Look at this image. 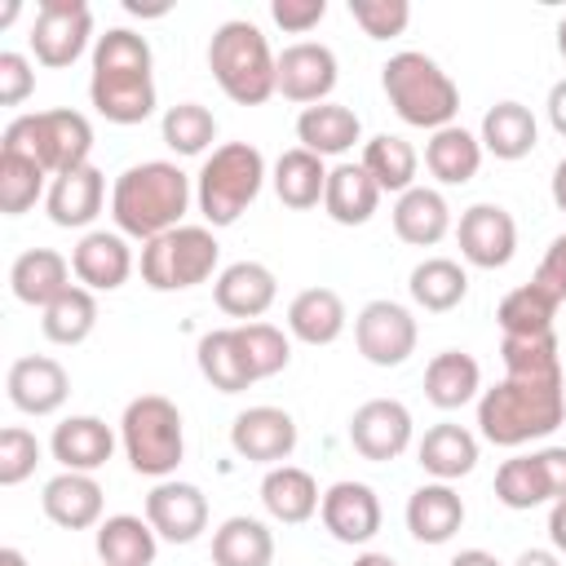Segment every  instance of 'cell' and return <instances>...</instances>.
Here are the masks:
<instances>
[{"mask_svg": "<svg viewBox=\"0 0 566 566\" xmlns=\"http://www.w3.org/2000/svg\"><path fill=\"white\" fill-rule=\"evenodd\" d=\"M566 420V376L548 371H504L495 389L478 398V429L495 447H522L548 438Z\"/></svg>", "mask_w": 566, "mask_h": 566, "instance_id": "6da1fadb", "label": "cell"}, {"mask_svg": "<svg viewBox=\"0 0 566 566\" xmlns=\"http://www.w3.org/2000/svg\"><path fill=\"white\" fill-rule=\"evenodd\" d=\"M88 97L102 119L111 124H142L155 111V80H150V44L128 27H111L93 44V80Z\"/></svg>", "mask_w": 566, "mask_h": 566, "instance_id": "7a4b0ae2", "label": "cell"}, {"mask_svg": "<svg viewBox=\"0 0 566 566\" xmlns=\"http://www.w3.org/2000/svg\"><path fill=\"white\" fill-rule=\"evenodd\" d=\"M186 208H190V177L168 159H146L115 177L111 217H115L119 234H128V239L150 243V239L177 230Z\"/></svg>", "mask_w": 566, "mask_h": 566, "instance_id": "3957f363", "label": "cell"}, {"mask_svg": "<svg viewBox=\"0 0 566 566\" xmlns=\"http://www.w3.org/2000/svg\"><path fill=\"white\" fill-rule=\"evenodd\" d=\"M380 84H385V97L389 106L398 111L402 124L411 128H447L460 111V88L455 80L429 57V53H416V49H402L394 53L385 66H380Z\"/></svg>", "mask_w": 566, "mask_h": 566, "instance_id": "277c9868", "label": "cell"}, {"mask_svg": "<svg viewBox=\"0 0 566 566\" xmlns=\"http://www.w3.org/2000/svg\"><path fill=\"white\" fill-rule=\"evenodd\" d=\"M274 66L279 57L270 53V40L256 22L230 18L208 40V71L221 84V93L239 106H261L274 93Z\"/></svg>", "mask_w": 566, "mask_h": 566, "instance_id": "5b68a950", "label": "cell"}, {"mask_svg": "<svg viewBox=\"0 0 566 566\" xmlns=\"http://www.w3.org/2000/svg\"><path fill=\"white\" fill-rule=\"evenodd\" d=\"M0 150H18L31 155L49 177L75 172L88 164L93 150V124L80 111H35V115H18L4 137Z\"/></svg>", "mask_w": 566, "mask_h": 566, "instance_id": "8992f818", "label": "cell"}, {"mask_svg": "<svg viewBox=\"0 0 566 566\" xmlns=\"http://www.w3.org/2000/svg\"><path fill=\"white\" fill-rule=\"evenodd\" d=\"M195 195H199V212L208 226H234L243 217V208L261 195V181H265V159L256 146L248 142H226L217 146L199 177H195Z\"/></svg>", "mask_w": 566, "mask_h": 566, "instance_id": "52a82bcc", "label": "cell"}, {"mask_svg": "<svg viewBox=\"0 0 566 566\" xmlns=\"http://www.w3.org/2000/svg\"><path fill=\"white\" fill-rule=\"evenodd\" d=\"M119 438H124V455L137 473L146 478H168L181 455H186V429H181V411L177 402H168L164 394H142L124 407L119 420Z\"/></svg>", "mask_w": 566, "mask_h": 566, "instance_id": "ba28073f", "label": "cell"}, {"mask_svg": "<svg viewBox=\"0 0 566 566\" xmlns=\"http://www.w3.org/2000/svg\"><path fill=\"white\" fill-rule=\"evenodd\" d=\"M217 256H221V243L212 226H177L142 248V283L155 292H186L212 279Z\"/></svg>", "mask_w": 566, "mask_h": 566, "instance_id": "9c48e42d", "label": "cell"}, {"mask_svg": "<svg viewBox=\"0 0 566 566\" xmlns=\"http://www.w3.org/2000/svg\"><path fill=\"white\" fill-rule=\"evenodd\" d=\"M93 35V9L84 0H44L35 9V27H31V53L40 66L57 71L71 66Z\"/></svg>", "mask_w": 566, "mask_h": 566, "instance_id": "30bf717a", "label": "cell"}, {"mask_svg": "<svg viewBox=\"0 0 566 566\" xmlns=\"http://www.w3.org/2000/svg\"><path fill=\"white\" fill-rule=\"evenodd\" d=\"M416 318L398 301H367L354 318V345L371 367H402L416 354Z\"/></svg>", "mask_w": 566, "mask_h": 566, "instance_id": "8fae6325", "label": "cell"}, {"mask_svg": "<svg viewBox=\"0 0 566 566\" xmlns=\"http://www.w3.org/2000/svg\"><path fill=\"white\" fill-rule=\"evenodd\" d=\"M460 256L478 270H504L517 252V221L500 203H473L460 212Z\"/></svg>", "mask_w": 566, "mask_h": 566, "instance_id": "7c38bea8", "label": "cell"}, {"mask_svg": "<svg viewBox=\"0 0 566 566\" xmlns=\"http://www.w3.org/2000/svg\"><path fill=\"white\" fill-rule=\"evenodd\" d=\"M332 88H336V53L327 44L301 40L279 53L274 93H283L287 102H301V106H318V102H327Z\"/></svg>", "mask_w": 566, "mask_h": 566, "instance_id": "4fadbf2b", "label": "cell"}, {"mask_svg": "<svg viewBox=\"0 0 566 566\" xmlns=\"http://www.w3.org/2000/svg\"><path fill=\"white\" fill-rule=\"evenodd\" d=\"M349 442L363 460H398L411 447V411L398 398H371L349 416Z\"/></svg>", "mask_w": 566, "mask_h": 566, "instance_id": "5bb4252c", "label": "cell"}, {"mask_svg": "<svg viewBox=\"0 0 566 566\" xmlns=\"http://www.w3.org/2000/svg\"><path fill=\"white\" fill-rule=\"evenodd\" d=\"M146 522L155 526L159 539H168V544H190V539H199L203 526H208V500H203V491H199L195 482H172V478H164V482H155L150 495H146Z\"/></svg>", "mask_w": 566, "mask_h": 566, "instance_id": "9a60e30c", "label": "cell"}, {"mask_svg": "<svg viewBox=\"0 0 566 566\" xmlns=\"http://www.w3.org/2000/svg\"><path fill=\"white\" fill-rule=\"evenodd\" d=\"M230 447L252 464H283L296 451V420L283 407H248L230 424Z\"/></svg>", "mask_w": 566, "mask_h": 566, "instance_id": "2e32d148", "label": "cell"}, {"mask_svg": "<svg viewBox=\"0 0 566 566\" xmlns=\"http://www.w3.org/2000/svg\"><path fill=\"white\" fill-rule=\"evenodd\" d=\"M4 389H9V402L27 416H53L66 394H71V376L57 358H44V354H27L9 367L4 376Z\"/></svg>", "mask_w": 566, "mask_h": 566, "instance_id": "e0dca14e", "label": "cell"}, {"mask_svg": "<svg viewBox=\"0 0 566 566\" xmlns=\"http://www.w3.org/2000/svg\"><path fill=\"white\" fill-rule=\"evenodd\" d=\"M323 526L340 544H367L380 531V500L367 482H332L323 491Z\"/></svg>", "mask_w": 566, "mask_h": 566, "instance_id": "ac0fdd59", "label": "cell"}, {"mask_svg": "<svg viewBox=\"0 0 566 566\" xmlns=\"http://www.w3.org/2000/svg\"><path fill=\"white\" fill-rule=\"evenodd\" d=\"M212 296H217V310L230 314V318H243V323H256L274 296H279V279L270 265L261 261H234L217 274L212 283Z\"/></svg>", "mask_w": 566, "mask_h": 566, "instance_id": "d6986e66", "label": "cell"}, {"mask_svg": "<svg viewBox=\"0 0 566 566\" xmlns=\"http://www.w3.org/2000/svg\"><path fill=\"white\" fill-rule=\"evenodd\" d=\"M71 270H75L80 287H88V292H115L133 274V252H128V243H124L119 230H88L75 243V252H71Z\"/></svg>", "mask_w": 566, "mask_h": 566, "instance_id": "ffe728a7", "label": "cell"}, {"mask_svg": "<svg viewBox=\"0 0 566 566\" xmlns=\"http://www.w3.org/2000/svg\"><path fill=\"white\" fill-rule=\"evenodd\" d=\"M44 517L62 531H88L102 526V486L93 482V473H71L62 469L57 478L44 482Z\"/></svg>", "mask_w": 566, "mask_h": 566, "instance_id": "44dd1931", "label": "cell"}, {"mask_svg": "<svg viewBox=\"0 0 566 566\" xmlns=\"http://www.w3.org/2000/svg\"><path fill=\"white\" fill-rule=\"evenodd\" d=\"M102 199H106V177L84 164L75 172H62L49 181V195H44V208H49V221L62 226V230H80L88 226L97 212H102Z\"/></svg>", "mask_w": 566, "mask_h": 566, "instance_id": "7402d4cb", "label": "cell"}, {"mask_svg": "<svg viewBox=\"0 0 566 566\" xmlns=\"http://www.w3.org/2000/svg\"><path fill=\"white\" fill-rule=\"evenodd\" d=\"M49 451H53V460H57L62 469H71V473H93V469H102V464L111 460L115 433H111V424L97 420V416H66V420L53 429Z\"/></svg>", "mask_w": 566, "mask_h": 566, "instance_id": "603a6c76", "label": "cell"}, {"mask_svg": "<svg viewBox=\"0 0 566 566\" xmlns=\"http://www.w3.org/2000/svg\"><path fill=\"white\" fill-rule=\"evenodd\" d=\"M464 526V500L451 491V482H424L407 500V531L420 544H447Z\"/></svg>", "mask_w": 566, "mask_h": 566, "instance_id": "cb8c5ba5", "label": "cell"}, {"mask_svg": "<svg viewBox=\"0 0 566 566\" xmlns=\"http://www.w3.org/2000/svg\"><path fill=\"white\" fill-rule=\"evenodd\" d=\"M71 265H66V256L62 252H53V248H31V252H22L13 265H9V287H13V296L22 301V305H53L66 287H71Z\"/></svg>", "mask_w": 566, "mask_h": 566, "instance_id": "d4e9b609", "label": "cell"}, {"mask_svg": "<svg viewBox=\"0 0 566 566\" xmlns=\"http://www.w3.org/2000/svg\"><path fill=\"white\" fill-rule=\"evenodd\" d=\"M261 504H265V513H270L274 522L301 526V522H310V517L318 513L323 495H318V482H314L305 469H296V464H274V469L261 478Z\"/></svg>", "mask_w": 566, "mask_h": 566, "instance_id": "484cf974", "label": "cell"}, {"mask_svg": "<svg viewBox=\"0 0 566 566\" xmlns=\"http://www.w3.org/2000/svg\"><path fill=\"white\" fill-rule=\"evenodd\" d=\"M380 203V186L371 181V172L363 164H336L327 168V190H323V208L336 226H367L371 212Z\"/></svg>", "mask_w": 566, "mask_h": 566, "instance_id": "4316f807", "label": "cell"}, {"mask_svg": "<svg viewBox=\"0 0 566 566\" xmlns=\"http://www.w3.org/2000/svg\"><path fill=\"white\" fill-rule=\"evenodd\" d=\"M358 137H363V124H358V115H354L349 106H340V102H318V106H305V111L296 115V142H301L305 150H314L318 159L345 155Z\"/></svg>", "mask_w": 566, "mask_h": 566, "instance_id": "83f0119b", "label": "cell"}, {"mask_svg": "<svg viewBox=\"0 0 566 566\" xmlns=\"http://www.w3.org/2000/svg\"><path fill=\"white\" fill-rule=\"evenodd\" d=\"M478 389H482V367H478L473 354H464V349H442V354L429 358V367H424V398H429L433 407L455 411V407L473 402Z\"/></svg>", "mask_w": 566, "mask_h": 566, "instance_id": "f1b7e54d", "label": "cell"}, {"mask_svg": "<svg viewBox=\"0 0 566 566\" xmlns=\"http://www.w3.org/2000/svg\"><path fill=\"white\" fill-rule=\"evenodd\" d=\"M451 230V208L438 190L429 186H411L407 195H398L394 203V234L411 248H433L442 234Z\"/></svg>", "mask_w": 566, "mask_h": 566, "instance_id": "f546056e", "label": "cell"}, {"mask_svg": "<svg viewBox=\"0 0 566 566\" xmlns=\"http://www.w3.org/2000/svg\"><path fill=\"white\" fill-rule=\"evenodd\" d=\"M345 301L332 287H305L287 305V332L305 345H332L345 332Z\"/></svg>", "mask_w": 566, "mask_h": 566, "instance_id": "4dcf8cb0", "label": "cell"}, {"mask_svg": "<svg viewBox=\"0 0 566 566\" xmlns=\"http://www.w3.org/2000/svg\"><path fill=\"white\" fill-rule=\"evenodd\" d=\"M539 142V124L531 115V106L522 102H495L482 115V150H491L495 159H526Z\"/></svg>", "mask_w": 566, "mask_h": 566, "instance_id": "1f68e13d", "label": "cell"}, {"mask_svg": "<svg viewBox=\"0 0 566 566\" xmlns=\"http://www.w3.org/2000/svg\"><path fill=\"white\" fill-rule=\"evenodd\" d=\"M424 168L442 181V186H464L478 177L482 168V137H473L469 128L460 124H447L429 137L424 146Z\"/></svg>", "mask_w": 566, "mask_h": 566, "instance_id": "d6a6232c", "label": "cell"}, {"mask_svg": "<svg viewBox=\"0 0 566 566\" xmlns=\"http://www.w3.org/2000/svg\"><path fill=\"white\" fill-rule=\"evenodd\" d=\"M416 455H420V469L424 473H433L438 482H455V478L473 473V464H478V438L464 424H433L420 438Z\"/></svg>", "mask_w": 566, "mask_h": 566, "instance_id": "836d02e7", "label": "cell"}, {"mask_svg": "<svg viewBox=\"0 0 566 566\" xmlns=\"http://www.w3.org/2000/svg\"><path fill=\"white\" fill-rule=\"evenodd\" d=\"M155 526L133 513H115L97 526V557L102 566H150L155 562Z\"/></svg>", "mask_w": 566, "mask_h": 566, "instance_id": "e575fe53", "label": "cell"}, {"mask_svg": "<svg viewBox=\"0 0 566 566\" xmlns=\"http://www.w3.org/2000/svg\"><path fill=\"white\" fill-rule=\"evenodd\" d=\"M323 190H327V168H323V159L314 150L292 146V150H283L274 159V195H279V203L305 212V208H314L323 199Z\"/></svg>", "mask_w": 566, "mask_h": 566, "instance_id": "d590c367", "label": "cell"}, {"mask_svg": "<svg viewBox=\"0 0 566 566\" xmlns=\"http://www.w3.org/2000/svg\"><path fill=\"white\" fill-rule=\"evenodd\" d=\"M274 562V535L256 517H226L212 535V566H270Z\"/></svg>", "mask_w": 566, "mask_h": 566, "instance_id": "8d00e7d4", "label": "cell"}, {"mask_svg": "<svg viewBox=\"0 0 566 566\" xmlns=\"http://www.w3.org/2000/svg\"><path fill=\"white\" fill-rule=\"evenodd\" d=\"M195 354H199V371H203V380H208L212 389L239 394V389L256 385V376H252V367H248V358H243V349H239V340H234V327L203 332Z\"/></svg>", "mask_w": 566, "mask_h": 566, "instance_id": "74e56055", "label": "cell"}, {"mask_svg": "<svg viewBox=\"0 0 566 566\" xmlns=\"http://www.w3.org/2000/svg\"><path fill=\"white\" fill-rule=\"evenodd\" d=\"M411 301L420 305V310H429V314H447V310H455L460 301H464V292H469V274H464V265L460 261H451V256H429V261H420L416 270H411Z\"/></svg>", "mask_w": 566, "mask_h": 566, "instance_id": "f35d334b", "label": "cell"}, {"mask_svg": "<svg viewBox=\"0 0 566 566\" xmlns=\"http://www.w3.org/2000/svg\"><path fill=\"white\" fill-rule=\"evenodd\" d=\"M363 168L371 172V181L380 186V195H385V190L407 195V190L416 186L420 155L411 150L407 137H398V133H380V137H371V142L363 146Z\"/></svg>", "mask_w": 566, "mask_h": 566, "instance_id": "ab89813d", "label": "cell"}, {"mask_svg": "<svg viewBox=\"0 0 566 566\" xmlns=\"http://www.w3.org/2000/svg\"><path fill=\"white\" fill-rule=\"evenodd\" d=\"M495 500L504 509H535V504H553V486H548V473L539 464V451L531 455H513L495 469Z\"/></svg>", "mask_w": 566, "mask_h": 566, "instance_id": "60d3db41", "label": "cell"}, {"mask_svg": "<svg viewBox=\"0 0 566 566\" xmlns=\"http://www.w3.org/2000/svg\"><path fill=\"white\" fill-rule=\"evenodd\" d=\"M557 305H562V301L548 296L539 283H522V287H513V292L500 301L495 318H500V332H504V336H544V332H553Z\"/></svg>", "mask_w": 566, "mask_h": 566, "instance_id": "b9f144b4", "label": "cell"}, {"mask_svg": "<svg viewBox=\"0 0 566 566\" xmlns=\"http://www.w3.org/2000/svg\"><path fill=\"white\" fill-rule=\"evenodd\" d=\"M44 336L53 345H80L88 340V332L97 327V296L80 283H71L53 305H44V318H40Z\"/></svg>", "mask_w": 566, "mask_h": 566, "instance_id": "7bdbcfd3", "label": "cell"}, {"mask_svg": "<svg viewBox=\"0 0 566 566\" xmlns=\"http://www.w3.org/2000/svg\"><path fill=\"white\" fill-rule=\"evenodd\" d=\"M44 168L31 159V155H18V150H0V212L4 217H22L27 208H35L44 190Z\"/></svg>", "mask_w": 566, "mask_h": 566, "instance_id": "ee69618b", "label": "cell"}, {"mask_svg": "<svg viewBox=\"0 0 566 566\" xmlns=\"http://www.w3.org/2000/svg\"><path fill=\"white\" fill-rule=\"evenodd\" d=\"M164 142L177 155H203L217 142V119L199 102H177L164 111Z\"/></svg>", "mask_w": 566, "mask_h": 566, "instance_id": "f6af8a7d", "label": "cell"}, {"mask_svg": "<svg viewBox=\"0 0 566 566\" xmlns=\"http://www.w3.org/2000/svg\"><path fill=\"white\" fill-rule=\"evenodd\" d=\"M234 340H239V349H243V358H248V367H252L256 380L283 371L287 358H292L287 336H283L274 323H261V318H256V323H239V327H234Z\"/></svg>", "mask_w": 566, "mask_h": 566, "instance_id": "bcb514c9", "label": "cell"}, {"mask_svg": "<svg viewBox=\"0 0 566 566\" xmlns=\"http://www.w3.org/2000/svg\"><path fill=\"white\" fill-rule=\"evenodd\" d=\"M35 464H40V442H35V433L22 429V424L0 429V486L27 482V478L35 473Z\"/></svg>", "mask_w": 566, "mask_h": 566, "instance_id": "7dc6e473", "label": "cell"}, {"mask_svg": "<svg viewBox=\"0 0 566 566\" xmlns=\"http://www.w3.org/2000/svg\"><path fill=\"white\" fill-rule=\"evenodd\" d=\"M349 18L363 27V35H371V40H394V35L407 31L411 4H407V0H349Z\"/></svg>", "mask_w": 566, "mask_h": 566, "instance_id": "c3c4849f", "label": "cell"}, {"mask_svg": "<svg viewBox=\"0 0 566 566\" xmlns=\"http://www.w3.org/2000/svg\"><path fill=\"white\" fill-rule=\"evenodd\" d=\"M31 88H35V71H31L27 53L4 49V53H0V102H4V106H18V102L31 97Z\"/></svg>", "mask_w": 566, "mask_h": 566, "instance_id": "681fc988", "label": "cell"}, {"mask_svg": "<svg viewBox=\"0 0 566 566\" xmlns=\"http://www.w3.org/2000/svg\"><path fill=\"white\" fill-rule=\"evenodd\" d=\"M270 18L283 31L305 35V31H314L327 18V0H270Z\"/></svg>", "mask_w": 566, "mask_h": 566, "instance_id": "f907efd6", "label": "cell"}, {"mask_svg": "<svg viewBox=\"0 0 566 566\" xmlns=\"http://www.w3.org/2000/svg\"><path fill=\"white\" fill-rule=\"evenodd\" d=\"M531 283H539L548 296L566 301V234H557V239L548 243V252H544V261H539V270H535Z\"/></svg>", "mask_w": 566, "mask_h": 566, "instance_id": "816d5d0a", "label": "cell"}, {"mask_svg": "<svg viewBox=\"0 0 566 566\" xmlns=\"http://www.w3.org/2000/svg\"><path fill=\"white\" fill-rule=\"evenodd\" d=\"M539 464H544V473H548L553 500H566V447H544V451H539Z\"/></svg>", "mask_w": 566, "mask_h": 566, "instance_id": "f5cc1de1", "label": "cell"}, {"mask_svg": "<svg viewBox=\"0 0 566 566\" xmlns=\"http://www.w3.org/2000/svg\"><path fill=\"white\" fill-rule=\"evenodd\" d=\"M548 124L566 137V80H557V84L548 88Z\"/></svg>", "mask_w": 566, "mask_h": 566, "instance_id": "db71d44e", "label": "cell"}, {"mask_svg": "<svg viewBox=\"0 0 566 566\" xmlns=\"http://www.w3.org/2000/svg\"><path fill=\"white\" fill-rule=\"evenodd\" d=\"M548 539L557 553H566V500H553L548 509Z\"/></svg>", "mask_w": 566, "mask_h": 566, "instance_id": "11a10c76", "label": "cell"}, {"mask_svg": "<svg viewBox=\"0 0 566 566\" xmlns=\"http://www.w3.org/2000/svg\"><path fill=\"white\" fill-rule=\"evenodd\" d=\"M447 566H500V557L486 553V548H464V553H455Z\"/></svg>", "mask_w": 566, "mask_h": 566, "instance_id": "9f6ffc18", "label": "cell"}, {"mask_svg": "<svg viewBox=\"0 0 566 566\" xmlns=\"http://www.w3.org/2000/svg\"><path fill=\"white\" fill-rule=\"evenodd\" d=\"M513 566H562V562H557V553H548V548H526V553H517Z\"/></svg>", "mask_w": 566, "mask_h": 566, "instance_id": "6f0895ef", "label": "cell"}, {"mask_svg": "<svg viewBox=\"0 0 566 566\" xmlns=\"http://www.w3.org/2000/svg\"><path fill=\"white\" fill-rule=\"evenodd\" d=\"M553 203L566 212V155H562L557 168H553Z\"/></svg>", "mask_w": 566, "mask_h": 566, "instance_id": "680465c9", "label": "cell"}, {"mask_svg": "<svg viewBox=\"0 0 566 566\" xmlns=\"http://www.w3.org/2000/svg\"><path fill=\"white\" fill-rule=\"evenodd\" d=\"M354 566H398V562H394L389 553H358Z\"/></svg>", "mask_w": 566, "mask_h": 566, "instance_id": "91938a15", "label": "cell"}, {"mask_svg": "<svg viewBox=\"0 0 566 566\" xmlns=\"http://www.w3.org/2000/svg\"><path fill=\"white\" fill-rule=\"evenodd\" d=\"M0 566H27V557L18 548H0Z\"/></svg>", "mask_w": 566, "mask_h": 566, "instance_id": "94428289", "label": "cell"}, {"mask_svg": "<svg viewBox=\"0 0 566 566\" xmlns=\"http://www.w3.org/2000/svg\"><path fill=\"white\" fill-rule=\"evenodd\" d=\"M13 18H18V0H9V4H4V13H0V27H9Z\"/></svg>", "mask_w": 566, "mask_h": 566, "instance_id": "6125c7cd", "label": "cell"}, {"mask_svg": "<svg viewBox=\"0 0 566 566\" xmlns=\"http://www.w3.org/2000/svg\"><path fill=\"white\" fill-rule=\"evenodd\" d=\"M557 53H562V57H566V18H562V22H557Z\"/></svg>", "mask_w": 566, "mask_h": 566, "instance_id": "be15d7a7", "label": "cell"}]
</instances>
